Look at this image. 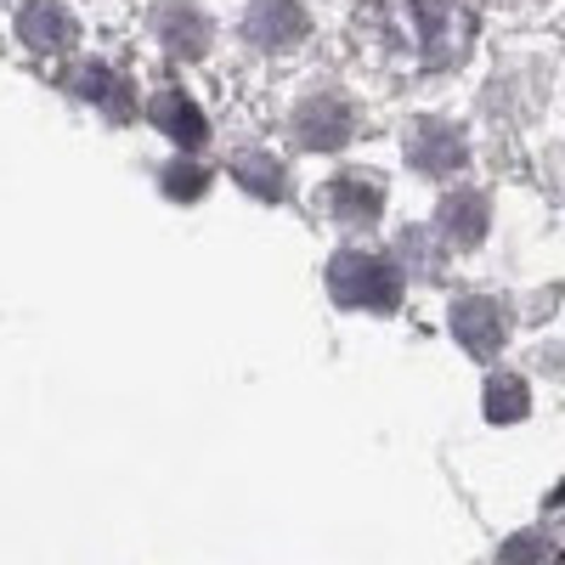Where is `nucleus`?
<instances>
[{
	"label": "nucleus",
	"mask_w": 565,
	"mask_h": 565,
	"mask_svg": "<svg viewBox=\"0 0 565 565\" xmlns=\"http://www.w3.org/2000/svg\"><path fill=\"white\" fill-rule=\"evenodd\" d=\"M328 282H334V295L345 306H373V311H391L396 306V271L385 260H367V255H340L334 271H328Z\"/></svg>",
	"instance_id": "f257e3e1"
},
{
	"label": "nucleus",
	"mask_w": 565,
	"mask_h": 565,
	"mask_svg": "<svg viewBox=\"0 0 565 565\" xmlns=\"http://www.w3.org/2000/svg\"><path fill=\"white\" fill-rule=\"evenodd\" d=\"M18 34H23V45H34V52H68L74 18L57 7V0H29V7L18 12Z\"/></svg>",
	"instance_id": "f03ea898"
},
{
	"label": "nucleus",
	"mask_w": 565,
	"mask_h": 565,
	"mask_svg": "<svg viewBox=\"0 0 565 565\" xmlns=\"http://www.w3.org/2000/svg\"><path fill=\"white\" fill-rule=\"evenodd\" d=\"M244 34H249L255 45H289V40L306 34V12L295 7V0H255Z\"/></svg>",
	"instance_id": "7ed1b4c3"
},
{
	"label": "nucleus",
	"mask_w": 565,
	"mask_h": 565,
	"mask_svg": "<svg viewBox=\"0 0 565 565\" xmlns=\"http://www.w3.org/2000/svg\"><path fill=\"white\" fill-rule=\"evenodd\" d=\"M345 136H351V114H345V103H334V97L306 103V114H300V141H311V148H340Z\"/></svg>",
	"instance_id": "20e7f679"
},
{
	"label": "nucleus",
	"mask_w": 565,
	"mask_h": 565,
	"mask_svg": "<svg viewBox=\"0 0 565 565\" xmlns=\"http://www.w3.org/2000/svg\"><path fill=\"white\" fill-rule=\"evenodd\" d=\"M153 125H164L175 141H186V148H199V141L210 136L204 114L181 97V90H164V97H153Z\"/></svg>",
	"instance_id": "39448f33"
},
{
	"label": "nucleus",
	"mask_w": 565,
	"mask_h": 565,
	"mask_svg": "<svg viewBox=\"0 0 565 565\" xmlns=\"http://www.w3.org/2000/svg\"><path fill=\"white\" fill-rule=\"evenodd\" d=\"M334 204L345 215H373V210H380V181H373V175H340L334 181Z\"/></svg>",
	"instance_id": "423d86ee"
},
{
	"label": "nucleus",
	"mask_w": 565,
	"mask_h": 565,
	"mask_svg": "<svg viewBox=\"0 0 565 565\" xmlns=\"http://www.w3.org/2000/svg\"><path fill=\"white\" fill-rule=\"evenodd\" d=\"M159 23H164V34L175 40V52H181V34H186V45H193V52H204L210 29H204V18H199V12H164Z\"/></svg>",
	"instance_id": "0eeeda50"
},
{
	"label": "nucleus",
	"mask_w": 565,
	"mask_h": 565,
	"mask_svg": "<svg viewBox=\"0 0 565 565\" xmlns=\"http://www.w3.org/2000/svg\"><path fill=\"white\" fill-rule=\"evenodd\" d=\"M503 402H521V385H503ZM498 413L514 418V407H498V402H492V418H498Z\"/></svg>",
	"instance_id": "6e6552de"
}]
</instances>
